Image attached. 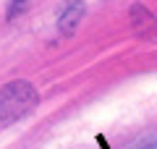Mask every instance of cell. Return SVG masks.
<instances>
[{"instance_id": "1", "label": "cell", "mask_w": 157, "mask_h": 149, "mask_svg": "<svg viewBox=\"0 0 157 149\" xmlns=\"http://www.w3.org/2000/svg\"><path fill=\"white\" fill-rule=\"evenodd\" d=\"M37 105V92L29 81H11L0 89V123L11 126L18 118L29 115Z\"/></svg>"}, {"instance_id": "3", "label": "cell", "mask_w": 157, "mask_h": 149, "mask_svg": "<svg viewBox=\"0 0 157 149\" xmlns=\"http://www.w3.org/2000/svg\"><path fill=\"white\" fill-rule=\"evenodd\" d=\"M26 6H29V0H13V3H11V8H8V18H13L18 11H24Z\"/></svg>"}, {"instance_id": "2", "label": "cell", "mask_w": 157, "mask_h": 149, "mask_svg": "<svg viewBox=\"0 0 157 149\" xmlns=\"http://www.w3.org/2000/svg\"><path fill=\"white\" fill-rule=\"evenodd\" d=\"M84 13H86V6L81 0H68V3H63L60 13H58V29L63 34H71L78 26V21L84 18Z\"/></svg>"}]
</instances>
